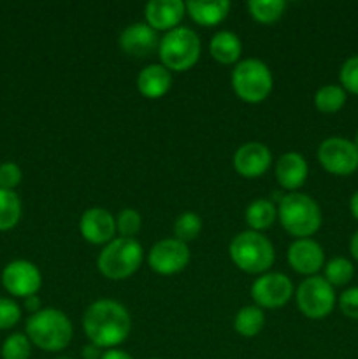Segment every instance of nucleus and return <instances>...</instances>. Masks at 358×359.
<instances>
[{"label":"nucleus","mask_w":358,"mask_h":359,"mask_svg":"<svg viewBox=\"0 0 358 359\" xmlns=\"http://www.w3.org/2000/svg\"><path fill=\"white\" fill-rule=\"evenodd\" d=\"M25 309H27V311H30V312H34V314H35V312L41 311V300H39L37 294L25 298Z\"/></svg>","instance_id":"37"},{"label":"nucleus","mask_w":358,"mask_h":359,"mask_svg":"<svg viewBox=\"0 0 358 359\" xmlns=\"http://www.w3.org/2000/svg\"><path fill=\"white\" fill-rule=\"evenodd\" d=\"M353 144H354V146H357V149H358V130H357V133H354V140H353Z\"/></svg>","instance_id":"40"},{"label":"nucleus","mask_w":358,"mask_h":359,"mask_svg":"<svg viewBox=\"0 0 358 359\" xmlns=\"http://www.w3.org/2000/svg\"><path fill=\"white\" fill-rule=\"evenodd\" d=\"M21 217V200L11 189L0 188V231L13 230Z\"/></svg>","instance_id":"25"},{"label":"nucleus","mask_w":358,"mask_h":359,"mask_svg":"<svg viewBox=\"0 0 358 359\" xmlns=\"http://www.w3.org/2000/svg\"><path fill=\"white\" fill-rule=\"evenodd\" d=\"M58 359H72V358H58Z\"/></svg>","instance_id":"41"},{"label":"nucleus","mask_w":358,"mask_h":359,"mask_svg":"<svg viewBox=\"0 0 358 359\" xmlns=\"http://www.w3.org/2000/svg\"><path fill=\"white\" fill-rule=\"evenodd\" d=\"M263 326H265V314L256 305L242 307L234 319L235 332L241 337H246V339H251V337L258 335L263 330Z\"/></svg>","instance_id":"23"},{"label":"nucleus","mask_w":358,"mask_h":359,"mask_svg":"<svg viewBox=\"0 0 358 359\" xmlns=\"http://www.w3.org/2000/svg\"><path fill=\"white\" fill-rule=\"evenodd\" d=\"M272 72L258 58L242 60L232 72V88L241 100L248 104H260L272 91Z\"/></svg>","instance_id":"7"},{"label":"nucleus","mask_w":358,"mask_h":359,"mask_svg":"<svg viewBox=\"0 0 358 359\" xmlns=\"http://www.w3.org/2000/svg\"><path fill=\"white\" fill-rule=\"evenodd\" d=\"M276 179L284 189H288L290 193H293L295 189L300 188L305 182L309 174V167L305 158L302 156L297 151H288V153L281 154L279 160H277L276 168Z\"/></svg>","instance_id":"18"},{"label":"nucleus","mask_w":358,"mask_h":359,"mask_svg":"<svg viewBox=\"0 0 358 359\" xmlns=\"http://www.w3.org/2000/svg\"><path fill=\"white\" fill-rule=\"evenodd\" d=\"M102 354H104L102 349L95 344H88V346L83 347V359H100Z\"/></svg>","instance_id":"35"},{"label":"nucleus","mask_w":358,"mask_h":359,"mask_svg":"<svg viewBox=\"0 0 358 359\" xmlns=\"http://www.w3.org/2000/svg\"><path fill=\"white\" fill-rule=\"evenodd\" d=\"M286 9L284 0H249L248 11L260 23H274Z\"/></svg>","instance_id":"26"},{"label":"nucleus","mask_w":358,"mask_h":359,"mask_svg":"<svg viewBox=\"0 0 358 359\" xmlns=\"http://www.w3.org/2000/svg\"><path fill=\"white\" fill-rule=\"evenodd\" d=\"M142 245L135 238L119 237L104 245L98 255V270L111 280H121L133 276L142 263Z\"/></svg>","instance_id":"5"},{"label":"nucleus","mask_w":358,"mask_h":359,"mask_svg":"<svg viewBox=\"0 0 358 359\" xmlns=\"http://www.w3.org/2000/svg\"><path fill=\"white\" fill-rule=\"evenodd\" d=\"M230 11L228 0H214V2H202V0H190L186 2V13L190 14L195 23L204 27H213L221 23Z\"/></svg>","instance_id":"20"},{"label":"nucleus","mask_w":358,"mask_h":359,"mask_svg":"<svg viewBox=\"0 0 358 359\" xmlns=\"http://www.w3.org/2000/svg\"><path fill=\"white\" fill-rule=\"evenodd\" d=\"M202 44L197 32L188 27H178L167 32L160 39L158 44V55H160L161 65L168 70H188L199 60Z\"/></svg>","instance_id":"6"},{"label":"nucleus","mask_w":358,"mask_h":359,"mask_svg":"<svg viewBox=\"0 0 358 359\" xmlns=\"http://www.w3.org/2000/svg\"><path fill=\"white\" fill-rule=\"evenodd\" d=\"M2 286L7 293L20 298H28L37 294L42 286V276L34 263L27 259H14L6 265L2 272Z\"/></svg>","instance_id":"12"},{"label":"nucleus","mask_w":358,"mask_h":359,"mask_svg":"<svg viewBox=\"0 0 358 359\" xmlns=\"http://www.w3.org/2000/svg\"><path fill=\"white\" fill-rule=\"evenodd\" d=\"M160 39H158L157 30L147 23H132L121 32L119 35V48L133 58H146L147 55L158 49Z\"/></svg>","instance_id":"16"},{"label":"nucleus","mask_w":358,"mask_h":359,"mask_svg":"<svg viewBox=\"0 0 358 359\" xmlns=\"http://www.w3.org/2000/svg\"><path fill=\"white\" fill-rule=\"evenodd\" d=\"M272 163V154L262 142L242 144L234 154V168L242 177H260L265 174Z\"/></svg>","instance_id":"15"},{"label":"nucleus","mask_w":358,"mask_h":359,"mask_svg":"<svg viewBox=\"0 0 358 359\" xmlns=\"http://www.w3.org/2000/svg\"><path fill=\"white\" fill-rule=\"evenodd\" d=\"M293 294V284L290 277L281 272L262 273L251 286V297L256 307L279 309L290 302Z\"/></svg>","instance_id":"10"},{"label":"nucleus","mask_w":358,"mask_h":359,"mask_svg":"<svg viewBox=\"0 0 358 359\" xmlns=\"http://www.w3.org/2000/svg\"><path fill=\"white\" fill-rule=\"evenodd\" d=\"M297 305L309 319H323L333 311L336 293L325 277L312 276L302 280L297 290Z\"/></svg>","instance_id":"8"},{"label":"nucleus","mask_w":358,"mask_h":359,"mask_svg":"<svg viewBox=\"0 0 358 359\" xmlns=\"http://www.w3.org/2000/svg\"><path fill=\"white\" fill-rule=\"evenodd\" d=\"M32 342L25 333H13L2 346L4 359H30Z\"/></svg>","instance_id":"29"},{"label":"nucleus","mask_w":358,"mask_h":359,"mask_svg":"<svg viewBox=\"0 0 358 359\" xmlns=\"http://www.w3.org/2000/svg\"><path fill=\"white\" fill-rule=\"evenodd\" d=\"M140 223L142 219L135 209H123L116 217V231L119 233V237L133 238L140 231Z\"/></svg>","instance_id":"30"},{"label":"nucleus","mask_w":358,"mask_h":359,"mask_svg":"<svg viewBox=\"0 0 358 359\" xmlns=\"http://www.w3.org/2000/svg\"><path fill=\"white\" fill-rule=\"evenodd\" d=\"M228 252L235 266L248 273H265L276 259L272 242L260 231L253 230L235 235L232 238Z\"/></svg>","instance_id":"4"},{"label":"nucleus","mask_w":358,"mask_h":359,"mask_svg":"<svg viewBox=\"0 0 358 359\" xmlns=\"http://www.w3.org/2000/svg\"><path fill=\"white\" fill-rule=\"evenodd\" d=\"M21 168L18 167L13 161H6V163L0 165V188L2 189H11L14 191L18 184L21 182Z\"/></svg>","instance_id":"33"},{"label":"nucleus","mask_w":358,"mask_h":359,"mask_svg":"<svg viewBox=\"0 0 358 359\" xmlns=\"http://www.w3.org/2000/svg\"><path fill=\"white\" fill-rule=\"evenodd\" d=\"M244 217L253 231H262L272 226L277 217V209L272 200L258 198L249 203Z\"/></svg>","instance_id":"22"},{"label":"nucleus","mask_w":358,"mask_h":359,"mask_svg":"<svg viewBox=\"0 0 358 359\" xmlns=\"http://www.w3.org/2000/svg\"><path fill=\"white\" fill-rule=\"evenodd\" d=\"M318 160L329 174L351 175L358 170V149L353 140L329 137L318 147Z\"/></svg>","instance_id":"9"},{"label":"nucleus","mask_w":358,"mask_h":359,"mask_svg":"<svg viewBox=\"0 0 358 359\" xmlns=\"http://www.w3.org/2000/svg\"><path fill=\"white\" fill-rule=\"evenodd\" d=\"M339 79L344 90L358 95V55L351 56L343 63L339 70Z\"/></svg>","instance_id":"31"},{"label":"nucleus","mask_w":358,"mask_h":359,"mask_svg":"<svg viewBox=\"0 0 358 359\" xmlns=\"http://www.w3.org/2000/svg\"><path fill=\"white\" fill-rule=\"evenodd\" d=\"M211 56L223 65H232L239 60L242 53V42L234 32L221 30L216 32L209 44Z\"/></svg>","instance_id":"21"},{"label":"nucleus","mask_w":358,"mask_h":359,"mask_svg":"<svg viewBox=\"0 0 358 359\" xmlns=\"http://www.w3.org/2000/svg\"><path fill=\"white\" fill-rule=\"evenodd\" d=\"M172 76L171 70L165 69L161 63H151L144 67L137 76V88L140 95L146 98H160L171 90Z\"/></svg>","instance_id":"19"},{"label":"nucleus","mask_w":358,"mask_h":359,"mask_svg":"<svg viewBox=\"0 0 358 359\" xmlns=\"http://www.w3.org/2000/svg\"><path fill=\"white\" fill-rule=\"evenodd\" d=\"M21 319V309L11 298H0V330H9Z\"/></svg>","instance_id":"32"},{"label":"nucleus","mask_w":358,"mask_h":359,"mask_svg":"<svg viewBox=\"0 0 358 359\" xmlns=\"http://www.w3.org/2000/svg\"><path fill=\"white\" fill-rule=\"evenodd\" d=\"M100 359H133V358L121 349H107L104 351V354H102Z\"/></svg>","instance_id":"36"},{"label":"nucleus","mask_w":358,"mask_h":359,"mask_svg":"<svg viewBox=\"0 0 358 359\" xmlns=\"http://www.w3.org/2000/svg\"><path fill=\"white\" fill-rule=\"evenodd\" d=\"M83 328L90 344L100 349H116L132 330L128 311L116 300H97L86 309Z\"/></svg>","instance_id":"1"},{"label":"nucleus","mask_w":358,"mask_h":359,"mask_svg":"<svg viewBox=\"0 0 358 359\" xmlns=\"http://www.w3.org/2000/svg\"><path fill=\"white\" fill-rule=\"evenodd\" d=\"M147 263L160 276H174L190 263V248L178 238H164L151 248Z\"/></svg>","instance_id":"11"},{"label":"nucleus","mask_w":358,"mask_h":359,"mask_svg":"<svg viewBox=\"0 0 358 359\" xmlns=\"http://www.w3.org/2000/svg\"><path fill=\"white\" fill-rule=\"evenodd\" d=\"M346 104V90L339 84H325L314 95V107L323 114H333Z\"/></svg>","instance_id":"24"},{"label":"nucleus","mask_w":358,"mask_h":359,"mask_svg":"<svg viewBox=\"0 0 358 359\" xmlns=\"http://www.w3.org/2000/svg\"><path fill=\"white\" fill-rule=\"evenodd\" d=\"M281 224L297 238H309L321 226V209L318 202L305 193H288L281 198L277 209Z\"/></svg>","instance_id":"3"},{"label":"nucleus","mask_w":358,"mask_h":359,"mask_svg":"<svg viewBox=\"0 0 358 359\" xmlns=\"http://www.w3.org/2000/svg\"><path fill=\"white\" fill-rule=\"evenodd\" d=\"M350 251H351V256H353V258L358 262V230L354 231V235H353V237H351Z\"/></svg>","instance_id":"38"},{"label":"nucleus","mask_w":358,"mask_h":359,"mask_svg":"<svg viewBox=\"0 0 358 359\" xmlns=\"http://www.w3.org/2000/svg\"><path fill=\"white\" fill-rule=\"evenodd\" d=\"M339 307L346 318L358 321V287H350L340 294Z\"/></svg>","instance_id":"34"},{"label":"nucleus","mask_w":358,"mask_h":359,"mask_svg":"<svg viewBox=\"0 0 358 359\" xmlns=\"http://www.w3.org/2000/svg\"><path fill=\"white\" fill-rule=\"evenodd\" d=\"M354 276V266L346 258H333L325 265V280L330 286H346Z\"/></svg>","instance_id":"27"},{"label":"nucleus","mask_w":358,"mask_h":359,"mask_svg":"<svg viewBox=\"0 0 358 359\" xmlns=\"http://www.w3.org/2000/svg\"><path fill=\"white\" fill-rule=\"evenodd\" d=\"M200 231H202V219H200L199 214L183 212L181 216L175 219L174 238L185 242V244L195 241V238L200 235Z\"/></svg>","instance_id":"28"},{"label":"nucleus","mask_w":358,"mask_h":359,"mask_svg":"<svg viewBox=\"0 0 358 359\" xmlns=\"http://www.w3.org/2000/svg\"><path fill=\"white\" fill-rule=\"evenodd\" d=\"M186 4L181 0H150L144 7L146 23L153 30H174L183 20Z\"/></svg>","instance_id":"17"},{"label":"nucleus","mask_w":358,"mask_h":359,"mask_svg":"<svg viewBox=\"0 0 358 359\" xmlns=\"http://www.w3.org/2000/svg\"><path fill=\"white\" fill-rule=\"evenodd\" d=\"M350 210H351V216L358 221V191L353 193V196H351Z\"/></svg>","instance_id":"39"},{"label":"nucleus","mask_w":358,"mask_h":359,"mask_svg":"<svg viewBox=\"0 0 358 359\" xmlns=\"http://www.w3.org/2000/svg\"><path fill=\"white\" fill-rule=\"evenodd\" d=\"M153 359H158V358H153Z\"/></svg>","instance_id":"42"},{"label":"nucleus","mask_w":358,"mask_h":359,"mask_svg":"<svg viewBox=\"0 0 358 359\" xmlns=\"http://www.w3.org/2000/svg\"><path fill=\"white\" fill-rule=\"evenodd\" d=\"M288 263L295 272L312 277L325 266V252L312 238H297L288 248Z\"/></svg>","instance_id":"14"},{"label":"nucleus","mask_w":358,"mask_h":359,"mask_svg":"<svg viewBox=\"0 0 358 359\" xmlns=\"http://www.w3.org/2000/svg\"><path fill=\"white\" fill-rule=\"evenodd\" d=\"M79 231L90 244L105 245L114 241L116 219L104 207H91L81 216Z\"/></svg>","instance_id":"13"},{"label":"nucleus","mask_w":358,"mask_h":359,"mask_svg":"<svg viewBox=\"0 0 358 359\" xmlns=\"http://www.w3.org/2000/svg\"><path fill=\"white\" fill-rule=\"evenodd\" d=\"M74 328L70 319L58 309H41L27 321V337L46 353H58L70 344Z\"/></svg>","instance_id":"2"}]
</instances>
